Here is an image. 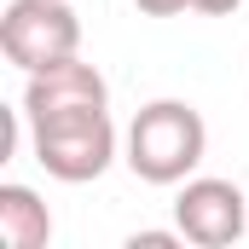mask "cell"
<instances>
[{
    "label": "cell",
    "instance_id": "cell-1",
    "mask_svg": "<svg viewBox=\"0 0 249 249\" xmlns=\"http://www.w3.org/2000/svg\"><path fill=\"white\" fill-rule=\"evenodd\" d=\"M203 151H209V122L186 99L139 105V116L127 122V139H122V162L145 186H180V180H191Z\"/></svg>",
    "mask_w": 249,
    "mask_h": 249
},
{
    "label": "cell",
    "instance_id": "cell-2",
    "mask_svg": "<svg viewBox=\"0 0 249 249\" xmlns=\"http://www.w3.org/2000/svg\"><path fill=\"white\" fill-rule=\"evenodd\" d=\"M35 162L64 180V186H87L116 162V122L110 110H58V116H35L29 122Z\"/></svg>",
    "mask_w": 249,
    "mask_h": 249
},
{
    "label": "cell",
    "instance_id": "cell-3",
    "mask_svg": "<svg viewBox=\"0 0 249 249\" xmlns=\"http://www.w3.org/2000/svg\"><path fill=\"white\" fill-rule=\"evenodd\" d=\"M0 53L23 75L53 70L81 53V18L70 0H12L0 18Z\"/></svg>",
    "mask_w": 249,
    "mask_h": 249
},
{
    "label": "cell",
    "instance_id": "cell-4",
    "mask_svg": "<svg viewBox=\"0 0 249 249\" xmlns=\"http://www.w3.org/2000/svg\"><path fill=\"white\" fill-rule=\"evenodd\" d=\"M174 226H180L186 244H197V249H226V244H238L249 232V197L232 186V180H214V174L180 180Z\"/></svg>",
    "mask_w": 249,
    "mask_h": 249
},
{
    "label": "cell",
    "instance_id": "cell-5",
    "mask_svg": "<svg viewBox=\"0 0 249 249\" xmlns=\"http://www.w3.org/2000/svg\"><path fill=\"white\" fill-rule=\"evenodd\" d=\"M58 110H110V81L81 58H64L53 70H35L23 87V122L35 116H58Z\"/></svg>",
    "mask_w": 249,
    "mask_h": 249
},
{
    "label": "cell",
    "instance_id": "cell-6",
    "mask_svg": "<svg viewBox=\"0 0 249 249\" xmlns=\"http://www.w3.org/2000/svg\"><path fill=\"white\" fill-rule=\"evenodd\" d=\"M0 244L6 249H47L53 244V214L29 186L6 180L0 186Z\"/></svg>",
    "mask_w": 249,
    "mask_h": 249
},
{
    "label": "cell",
    "instance_id": "cell-7",
    "mask_svg": "<svg viewBox=\"0 0 249 249\" xmlns=\"http://www.w3.org/2000/svg\"><path fill=\"white\" fill-rule=\"evenodd\" d=\"M133 6H139L145 18H174V12H186L191 0H133Z\"/></svg>",
    "mask_w": 249,
    "mask_h": 249
},
{
    "label": "cell",
    "instance_id": "cell-8",
    "mask_svg": "<svg viewBox=\"0 0 249 249\" xmlns=\"http://www.w3.org/2000/svg\"><path fill=\"white\" fill-rule=\"evenodd\" d=\"M244 0H191V12H203V18H232Z\"/></svg>",
    "mask_w": 249,
    "mask_h": 249
}]
</instances>
